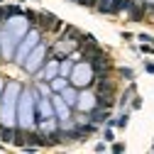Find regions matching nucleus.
<instances>
[{"label":"nucleus","mask_w":154,"mask_h":154,"mask_svg":"<svg viewBox=\"0 0 154 154\" xmlns=\"http://www.w3.org/2000/svg\"><path fill=\"white\" fill-rule=\"evenodd\" d=\"M130 8H132V5H130ZM142 15H144L142 8H132V10H130V17H132L134 22H140V20H142Z\"/></svg>","instance_id":"obj_1"},{"label":"nucleus","mask_w":154,"mask_h":154,"mask_svg":"<svg viewBox=\"0 0 154 154\" xmlns=\"http://www.w3.org/2000/svg\"><path fill=\"white\" fill-rule=\"evenodd\" d=\"M0 140H3V142H12L15 140V130H3V132H0Z\"/></svg>","instance_id":"obj_2"},{"label":"nucleus","mask_w":154,"mask_h":154,"mask_svg":"<svg viewBox=\"0 0 154 154\" xmlns=\"http://www.w3.org/2000/svg\"><path fill=\"white\" fill-rule=\"evenodd\" d=\"M105 118H108V110H105V112H103V110H98V112H93V120H95V122H103Z\"/></svg>","instance_id":"obj_3"},{"label":"nucleus","mask_w":154,"mask_h":154,"mask_svg":"<svg viewBox=\"0 0 154 154\" xmlns=\"http://www.w3.org/2000/svg\"><path fill=\"white\" fill-rule=\"evenodd\" d=\"M79 5H83V8H95V0H76Z\"/></svg>","instance_id":"obj_4"},{"label":"nucleus","mask_w":154,"mask_h":154,"mask_svg":"<svg viewBox=\"0 0 154 154\" xmlns=\"http://www.w3.org/2000/svg\"><path fill=\"white\" fill-rule=\"evenodd\" d=\"M120 73H122V76H125V79H132V76H134V73H132V71H130V69H122V71H120Z\"/></svg>","instance_id":"obj_5"},{"label":"nucleus","mask_w":154,"mask_h":154,"mask_svg":"<svg viewBox=\"0 0 154 154\" xmlns=\"http://www.w3.org/2000/svg\"><path fill=\"white\" fill-rule=\"evenodd\" d=\"M118 125H120V127H125V125H127V115H122V118L118 120Z\"/></svg>","instance_id":"obj_6"}]
</instances>
